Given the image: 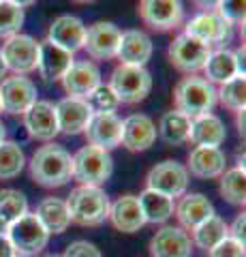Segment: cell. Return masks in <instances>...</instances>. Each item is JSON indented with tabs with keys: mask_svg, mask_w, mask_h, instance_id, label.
<instances>
[{
	"mask_svg": "<svg viewBox=\"0 0 246 257\" xmlns=\"http://www.w3.org/2000/svg\"><path fill=\"white\" fill-rule=\"evenodd\" d=\"M30 178L45 189H58L73 178V157L56 144L39 148L30 159Z\"/></svg>",
	"mask_w": 246,
	"mask_h": 257,
	"instance_id": "6da1fadb",
	"label": "cell"
},
{
	"mask_svg": "<svg viewBox=\"0 0 246 257\" xmlns=\"http://www.w3.org/2000/svg\"><path fill=\"white\" fill-rule=\"evenodd\" d=\"M173 103L178 111L193 120L197 116L210 114L212 107L216 105V88L205 77L186 75L173 88Z\"/></svg>",
	"mask_w": 246,
	"mask_h": 257,
	"instance_id": "7a4b0ae2",
	"label": "cell"
},
{
	"mask_svg": "<svg viewBox=\"0 0 246 257\" xmlns=\"http://www.w3.org/2000/svg\"><path fill=\"white\" fill-rule=\"evenodd\" d=\"M69 219L77 225H101L107 219L109 212V199L101 187H86L79 184L71 191L67 199Z\"/></svg>",
	"mask_w": 246,
	"mask_h": 257,
	"instance_id": "3957f363",
	"label": "cell"
},
{
	"mask_svg": "<svg viewBox=\"0 0 246 257\" xmlns=\"http://www.w3.org/2000/svg\"><path fill=\"white\" fill-rule=\"evenodd\" d=\"M109 88L118 96L120 103L133 105L141 103L152 90V75L146 67H135V64H118L109 77Z\"/></svg>",
	"mask_w": 246,
	"mask_h": 257,
	"instance_id": "277c9868",
	"label": "cell"
},
{
	"mask_svg": "<svg viewBox=\"0 0 246 257\" xmlns=\"http://www.w3.org/2000/svg\"><path fill=\"white\" fill-rule=\"evenodd\" d=\"M114 172V161L107 150L84 146L73 157V178L86 187H101Z\"/></svg>",
	"mask_w": 246,
	"mask_h": 257,
	"instance_id": "5b68a950",
	"label": "cell"
},
{
	"mask_svg": "<svg viewBox=\"0 0 246 257\" xmlns=\"http://www.w3.org/2000/svg\"><path fill=\"white\" fill-rule=\"evenodd\" d=\"M7 238L11 240L18 257H35L47 246L50 234L37 219L35 212H26L20 216L18 221H13L7 229Z\"/></svg>",
	"mask_w": 246,
	"mask_h": 257,
	"instance_id": "8992f818",
	"label": "cell"
},
{
	"mask_svg": "<svg viewBox=\"0 0 246 257\" xmlns=\"http://www.w3.org/2000/svg\"><path fill=\"white\" fill-rule=\"evenodd\" d=\"M184 35L197 39L205 45H225L233 37V24L227 22L223 15L216 11H205L195 15L193 20L186 22Z\"/></svg>",
	"mask_w": 246,
	"mask_h": 257,
	"instance_id": "52a82bcc",
	"label": "cell"
},
{
	"mask_svg": "<svg viewBox=\"0 0 246 257\" xmlns=\"http://www.w3.org/2000/svg\"><path fill=\"white\" fill-rule=\"evenodd\" d=\"M210 52H212L210 45H205V43L197 41V39L182 32V35H178L169 43L167 56H169V62L178 71H182V73H186V75H195L197 71L203 69Z\"/></svg>",
	"mask_w": 246,
	"mask_h": 257,
	"instance_id": "ba28073f",
	"label": "cell"
},
{
	"mask_svg": "<svg viewBox=\"0 0 246 257\" xmlns=\"http://www.w3.org/2000/svg\"><path fill=\"white\" fill-rule=\"evenodd\" d=\"M3 60L7 71H13V75L33 73L39 64V43L28 35H13L3 43Z\"/></svg>",
	"mask_w": 246,
	"mask_h": 257,
	"instance_id": "9c48e42d",
	"label": "cell"
},
{
	"mask_svg": "<svg viewBox=\"0 0 246 257\" xmlns=\"http://www.w3.org/2000/svg\"><path fill=\"white\" fill-rule=\"evenodd\" d=\"M139 18L152 30H176L184 22V7L180 0H139Z\"/></svg>",
	"mask_w": 246,
	"mask_h": 257,
	"instance_id": "30bf717a",
	"label": "cell"
},
{
	"mask_svg": "<svg viewBox=\"0 0 246 257\" xmlns=\"http://www.w3.org/2000/svg\"><path fill=\"white\" fill-rule=\"evenodd\" d=\"M148 189L158 191L167 197H182L188 187V172L176 161H161L146 176Z\"/></svg>",
	"mask_w": 246,
	"mask_h": 257,
	"instance_id": "8fae6325",
	"label": "cell"
},
{
	"mask_svg": "<svg viewBox=\"0 0 246 257\" xmlns=\"http://www.w3.org/2000/svg\"><path fill=\"white\" fill-rule=\"evenodd\" d=\"M37 101V86L26 75H11L0 82V105L7 114H26Z\"/></svg>",
	"mask_w": 246,
	"mask_h": 257,
	"instance_id": "7c38bea8",
	"label": "cell"
},
{
	"mask_svg": "<svg viewBox=\"0 0 246 257\" xmlns=\"http://www.w3.org/2000/svg\"><path fill=\"white\" fill-rule=\"evenodd\" d=\"M120 28L112 22H94L86 28V39L82 50L88 52L94 60H112L116 58L118 43H120Z\"/></svg>",
	"mask_w": 246,
	"mask_h": 257,
	"instance_id": "4fadbf2b",
	"label": "cell"
},
{
	"mask_svg": "<svg viewBox=\"0 0 246 257\" xmlns=\"http://www.w3.org/2000/svg\"><path fill=\"white\" fill-rule=\"evenodd\" d=\"M62 88L67 90L69 96L77 99H88V94L94 88L101 86V71L90 60H73L69 71L62 75Z\"/></svg>",
	"mask_w": 246,
	"mask_h": 257,
	"instance_id": "5bb4252c",
	"label": "cell"
},
{
	"mask_svg": "<svg viewBox=\"0 0 246 257\" xmlns=\"http://www.w3.org/2000/svg\"><path fill=\"white\" fill-rule=\"evenodd\" d=\"M24 126L28 128V135L39 142L54 140L58 131V118H56V105L52 101H35L30 109L24 114Z\"/></svg>",
	"mask_w": 246,
	"mask_h": 257,
	"instance_id": "9a60e30c",
	"label": "cell"
},
{
	"mask_svg": "<svg viewBox=\"0 0 246 257\" xmlns=\"http://www.w3.org/2000/svg\"><path fill=\"white\" fill-rule=\"evenodd\" d=\"M84 133H86V140H88V146L109 152L112 148L120 146L122 120L116 114H92Z\"/></svg>",
	"mask_w": 246,
	"mask_h": 257,
	"instance_id": "2e32d148",
	"label": "cell"
},
{
	"mask_svg": "<svg viewBox=\"0 0 246 257\" xmlns=\"http://www.w3.org/2000/svg\"><path fill=\"white\" fill-rule=\"evenodd\" d=\"M56 118H58V131L67 135L84 133L92 118V109L86 103V99L77 96H65L56 103Z\"/></svg>",
	"mask_w": 246,
	"mask_h": 257,
	"instance_id": "e0dca14e",
	"label": "cell"
},
{
	"mask_svg": "<svg viewBox=\"0 0 246 257\" xmlns=\"http://www.w3.org/2000/svg\"><path fill=\"white\" fill-rule=\"evenodd\" d=\"M156 142V126L146 114H131L122 120L120 144L131 152H144Z\"/></svg>",
	"mask_w": 246,
	"mask_h": 257,
	"instance_id": "ac0fdd59",
	"label": "cell"
},
{
	"mask_svg": "<svg viewBox=\"0 0 246 257\" xmlns=\"http://www.w3.org/2000/svg\"><path fill=\"white\" fill-rule=\"evenodd\" d=\"M84 39H86V26L75 15H60V18L52 22L50 30H47V41H52L54 45H58L71 54L82 50Z\"/></svg>",
	"mask_w": 246,
	"mask_h": 257,
	"instance_id": "d6986e66",
	"label": "cell"
},
{
	"mask_svg": "<svg viewBox=\"0 0 246 257\" xmlns=\"http://www.w3.org/2000/svg\"><path fill=\"white\" fill-rule=\"evenodd\" d=\"M193 240L180 227H163L150 240L152 257H190Z\"/></svg>",
	"mask_w": 246,
	"mask_h": 257,
	"instance_id": "ffe728a7",
	"label": "cell"
},
{
	"mask_svg": "<svg viewBox=\"0 0 246 257\" xmlns=\"http://www.w3.org/2000/svg\"><path fill=\"white\" fill-rule=\"evenodd\" d=\"M109 221L114 223V227L124 234H135L146 225L144 212H141L139 199L135 195H122L118 197L114 204H109Z\"/></svg>",
	"mask_w": 246,
	"mask_h": 257,
	"instance_id": "44dd1931",
	"label": "cell"
},
{
	"mask_svg": "<svg viewBox=\"0 0 246 257\" xmlns=\"http://www.w3.org/2000/svg\"><path fill=\"white\" fill-rule=\"evenodd\" d=\"M73 54L62 50V47L54 45L52 41H41L39 43V73L45 82H56V79H62V75L69 71V67L73 64Z\"/></svg>",
	"mask_w": 246,
	"mask_h": 257,
	"instance_id": "7402d4cb",
	"label": "cell"
},
{
	"mask_svg": "<svg viewBox=\"0 0 246 257\" xmlns=\"http://www.w3.org/2000/svg\"><path fill=\"white\" fill-rule=\"evenodd\" d=\"M152 56V41L146 32L141 30H124L120 35L116 58H120V64H135V67H144Z\"/></svg>",
	"mask_w": 246,
	"mask_h": 257,
	"instance_id": "603a6c76",
	"label": "cell"
},
{
	"mask_svg": "<svg viewBox=\"0 0 246 257\" xmlns=\"http://www.w3.org/2000/svg\"><path fill=\"white\" fill-rule=\"evenodd\" d=\"M227 157L220 148H210V146H195V150L188 155V170L197 178H218L225 172Z\"/></svg>",
	"mask_w": 246,
	"mask_h": 257,
	"instance_id": "cb8c5ba5",
	"label": "cell"
},
{
	"mask_svg": "<svg viewBox=\"0 0 246 257\" xmlns=\"http://www.w3.org/2000/svg\"><path fill=\"white\" fill-rule=\"evenodd\" d=\"M203 73L205 79L214 86V84H225L229 79H233L235 75H242L240 73V67H237V58H235V52L227 50V47H218V50H212L208 60L203 64Z\"/></svg>",
	"mask_w": 246,
	"mask_h": 257,
	"instance_id": "d4e9b609",
	"label": "cell"
},
{
	"mask_svg": "<svg viewBox=\"0 0 246 257\" xmlns=\"http://www.w3.org/2000/svg\"><path fill=\"white\" fill-rule=\"evenodd\" d=\"M173 210H176V216H178L182 227L193 231L197 225L203 223L205 219H210L214 214V206L208 197L201 195V193H190V195H182V199Z\"/></svg>",
	"mask_w": 246,
	"mask_h": 257,
	"instance_id": "484cf974",
	"label": "cell"
},
{
	"mask_svg": "<svg viewBox=\"0 0 246 257\" xmlns=\"http://www.w3.org/2000/svg\"><path fill=\"white\" fill-rule=\"evenodd\" d=\"M227 131L223 120L214 114H203L190 120V133H188V142H193L195 146H210V148H218L225 142Z\"/></svg>",
	"mask_w": 246,
	"mask_h": 257,
	"instance_id": "4316f807",
	"label": "cell"
},
{
	"mask_svg": "<svg viewBox=\"0 0 246 257\" xmlns=\"http://www.w3.org/2000/svg\"><path fill=\"white\" fill-rule=\"evenodd\" d=\"M37 219L47 229V234H62L69 227V210L67 202H62L58 197H45L41 204L37 206Z\"/></svg>",
	"mask_w": 246,
	"mask_h": 257,
	"instance_id": "83f0119b",
	"label": "cell"
},
{
	"mask_svg": "<svg viewBox=\"0 0 246 257\" xmlns=\"http://www.w3.org/2000/svg\"><path fill=\"white\" fill-rule=\"evenodd\" d=\"M188 133H190V118L184 116L178 109L165 111L158 122V135L165 144L169 146H180V144L188 142Z\"/></svg>",
	"mask_w": 246,
	"mask_h": 257,
	"instance_id": "f1b7e54d",
	"label": "cell"
},
{
	"mask_svg": "<svg viewBox=\"0 0 246 257\" xmlns=\"http://www.w3.org/2000/svg\"><path fill=\"white\" fill-rule=\"evenodd\" d=\"M137 199L146 223H165L173 214V199L158 191L146 189Z\"/></svg>",
	"mask_w": 246,
	"mask_h": 257,
	"instance_id": "f546056e",
	"label": "cell"
},
{
	"mask_svg": "<svg viewBox=\"0 0 246 257\" xmlns=\"http://www.w3.org/2000/svg\"><path fill=\"white\" fill-rule=\"evenodd\" d=\"M220 178V195L233 206H244L246 202V172H244V163L237 167H231L218 176Z\"/></svg>",
	"mask_w": 246,
	"mask_h": 257,
	"instance_id": "4dcf8cb0",
	"label": "cell"
},
{
	"mask_svg": "<svg viewBox=\"0 0 246 257\" xmlns=\"http://www.w3.org/2000/svg\"><path fill=\"white\" fill-rule=\"evenodd\" d=\"M227 236H229V227H227L225 219H220L218 214H212L210 219H205L203 223H199L193 229V242L199 248H205V251L216 246L220 240Z\"/></svg>",
	"mask_w": 246,
	"mask_h": 257,
	"instance_id": "1f68e13d",
	"label": "cell"
},
{
	"mask_svg": "<svg viewBox=\"0 0 246 257\" xmlns=\"http://www.w3.org/2000/svg\"><path fill=\"white\" fill-rule=\"evenodd\" d=\"M24 165H26V159H24V152L18 144L7 140L0 142V180L18 178Z\"/></svg>",
	"mask_w": 246,
	"mask_h": 257,
	"instance_id": "d6a6232c",
	"label": "cell"
},
{
	"mask_svg": "<svg viewBox=\"0 0 246 257\" xmlns=\"http://www.w3.org/2000/svg\"><path fill=\"white\" fill-rule=\"evenodd\" d=\"M216 101L229 111H240L246 105V79L244 75H235L233 79L220 84L216 90Z\"/></svg>",
	"mask_w": 246,
	"mask_h": 257,
	"instance_id": "836d02e7",
	"label": "cell"
},
{
	"mask_svg": "<svg viewBox=\"0 0 246 257\" xmlns=\"http://www.w3.org/2000/svg\"><path fill=\"white\" fill-rule=\"evenodd\" d=\"M26 212H28V199L22 191H15V189L0 191V216L7 221V225L18 221Z\"/></svg>",
	"mask_w": 246,
	"mask_h": 257,
	"instance_id": "e575fe53",
	"label": "cell"
},
{
	"mask_svg": "<svg viewBox=\"0 0 246 257\" xmlns=\"http://www.w3.org/2000/svg\"><path fill=\"white\" fill-rule=\"evenodd\" d=\"M24 9L15 7L9 0H0V37H13L18 35L20 28L24 26Z\"/></svg>",
	"mask_w": 246,
	"mask_h": 257,
	"instance_id": "d590c367",
	"label": "cell"
},
{
	"mask_svg": "<svg viewBox=\"0 0 246 257\" xmlns=\"http://www.w3.org/2000/svg\"><path fill=\"white\" fill-rule=\"evenodd\" d=\"M86 103L90 105L92 114H114V111L120 107V101H118V96L112 92V88L103 86V84L88 94Z\"/></svg>",
	"mask_w": 246,
	"mask_h": 257,
	"instance_id": "8d00e7d4",
	"label": "cell"
},
{
	"mask_svg": "<svg viewBox=\"0 0 246 257\" xmlns=\"http://www.w3.org/2000/svg\"><path fill=\"white\" fill-rule=\"evenodd\" d=\"M216 13H220L227 22H231L233 26H235V24H240V26H244L246 0H220Z\"/></svg>",
	"mask_w": 246,
	"mask_h": 257,
	"instance_id": "74e56055",
	"label": "cell"
},
{
	"mask_svg": "<svg viewBox=\"0 0 246 257\" xmlns=\"http://www.w3.org/2000/svg\"><path fill=\"white\" fill-rule=\"evenodd\" d=\"M210 257H244V244L227 236L216 246L210 248Z\"/></svg>",
	"mask_w": 246,
	"mask_h": 257,
	"instance_id": "f35d334b",
	"label": "cell"
},
{
	"mask_svg": "<svg viewBox=\"0 0 246 257\" xmlns=\"http://www.w3.org/2000/svg\"><path fill=\"white\" fill-rule=\"evenodd\" d=\"M65 257H103L101 251L92 242H86V240H77V242L69 244Z\"/></svg>",
	"mask_w": 246,
	"mask_h": 257,
	"instance_id": "ab89813d",
	"label": "cell"
},
{
	"mask_svg": "<svg viewBox=\"0 0 246 257\" xmlns=\"http://www.w3.org/2000/svg\"><path fill=\"white\" fill-rule=\"evenodd\" d=\"M244 225H246V214L242 212L235 216L233 225L229 227V238H233L235 242H240V244H244Z\"/></svg>",
	"mask_w": 246,
	"mask_h": 257,
	"instance_id": "60d3db41",
	"label": "cell"
},
{
	"mask_svg": "<svg viewBox=\"0 0 246 257\" xmlns=\"http://www.w3.org/2000/svg\"><path fill=\"white\" fill-rule=\"evenodd\" d=\"M0 257H18L11 240L7 238V234H0Z\"/></svg>",
	"mask_w": 246,
	"mask_h": 257,
	"instance_id": "b9f144b4",
	"label": "cell"
},
{
	"mask_svg": "<svg viewBox=\"0 0 246 257\" xmlns=\"http://www.w3.org/2000/svg\"><path fill=\"white\" fill-rule=\"evenodd\" d=\"M218 3H220V0H193V5L201 13H205V11H216L218 9Z\"/></svg>",
	"mask_w": 246,
	"mask_h": 257,
	"instance_id": "7bdbcfd3",
	"label": "cell"
},
{
	"mask_svg": "<svg viewBox=\"0 0 246 257\" xmlns=\"http://www.w3.org/2000/svg\"><path fill=\"white\" fill-rule=\"evenodd\" d=\"M244 111L246 109H240V111H235V122H237V133L244 138Z\"/></svg>",
	"mask_w": 246,
	"mask_h": 257,
	"instance_id": "ee69618b",
	"label": "cell"
},
{
	"mask_svg": "<svg viewBox=\"0 0 246 257\" xmlns=\"http://www.w3.org/2000/svg\"><path fill=\"white\" fill-rule=\"evenodd\" d=\"M9 3H13L15 7H20V9H24V7H33L37 0H9Z\"/></svg>",
	"mask_w": 246,
	"mask_h": 257,
	"instance_id": "f6af8a7d",
	"label": "cell"
},
{
	"mask_svg": "<svg viewBox=\"0 0 246 257\" xmlns=\"http://www.w3.org/2000/svg\"><path fill=\"white\" fill-rule=\"evenodd\" d=\"M7 77V64H5V60H3V56H0V82Z\"/></svg>",
	"mask_w": 246,
	"mask_h": 257,
	"instance_id": "bcb514c9",
	"label": "cell"
},
{
	"mask_svg": "<svg viewBox=\"0 0 246 257\" xmlns=\"http://www.w3.org/2000/svg\"><path fill=\"white\" fill-rule=\"evenodd\" d=\"M7 229H9V225H7V221L0 216V234H7Z\"/></svg>",
	"mask_w": 246,
	"mask_h": 257,
	"instance_id": "7dc6e473",
	"label": "cell"
},
{
	"mask_svg": "<svg viewBox=\"0 0 246 257\" xmlns=\"http://www.w3.org/2000/svg\"><path fill=\"white\" fill-rule=\"evenodd\" d=\"M5 140V124H3V120H0V142Z\"/></svg>",
	"mask_w": 246,
	"mask_h": 257,
	"instance_id": "c3c4849f",
	"label": "cell"
},
{
	"mask_svg": "<svg viewBox=\"0 0 246 257\" xmlns=\"http://www.w3.org/2000/svg\"><path fill=\"white\" fill-rule=\"evenodd\" d=\"M73 3H94V0H73Z\"/></svg>",
	"mask_w": 246,
	"mask_h": 257,
	"instance_id": "681fc988",
	"label": "cell"
},
{
	"mask_svg": "<svg viewBox=\"0 0 246 257\" xmlns=\"http://www.w3.org/2000/svg\"><path fill=\"white\" fill-rule=\"evenodd\" d=\"M47 257H58V255H47Z\"/></svg>",
	"mask_w": 246,
	"mask_h": 257,
	"instance_id": "f907efd6",
	"label": "cell"
},
{
	"mask_svg": "<svg viewBox=\"0 0 246 257\" xmlns=\"http://www.w3.org/2000/svg\"><path fill=\"white\" fill-rule=\"evenodd\" d=\"M0 111H3V105H0Z\"/></svg>",
	"mask_w": 246,
	"mask_h": 257,
	"instance_id": "816d5d0a",
	"label": "cell"
}]
</instances>
